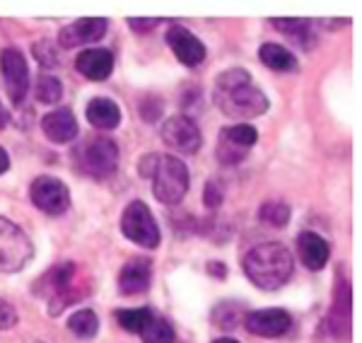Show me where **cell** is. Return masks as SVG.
<instances>
[{
	"label": "cell",
	"mask_w": 362,
	"mask_h": 343,
	"mask_svg": "<svg viewBox=\"0 0 362 343\" xmlns=\"http://www.w3.org/2000/svg\"><path fill=\"white\" fill-rule=\"evenodd\" d=\"M75 165L78 170L95 179L112 177L119 167V145L112 138H87L75 148Z\"/></svg>",
	"instance_id": "4"
},
{
	"label": "cell",
	"mask_w": 362,
	"mask_h": 343,
	"mask_svg": "<svg viewBox=\"0 0 362 343\" xmlns=\"http://www.w3.org/2000/svg\"><path fill=\"white\" fill-rule=\"evenodd\" d=\"M213 343H239L235 339H218V341H213Z\"/></svg>",
	"instance_id": "38"
},
{
	"label": "cell",
	"mask_w": 362,
	"mask_h": 343,
	"mask_svg": "<svg viewBox=\"0 0 362 343\" xmlns=\"http://www.w3.org/2000/svg\"><path fill=\"white\" fill-rule=\"evenodd\" d=\"M10 121V116H8V112H5V107L0 104V129H5V124Z\"/></svg>",
	"instance_id": "37"
},
{
	"label": "cell",
	"mask_w": 362,
	"mask_h": 343,
	"mask_svg": "<svg viewBox=\"0 0 362 343\" xmlns=\"http://www.w3.org/2000/svg\"><path fill=\"white\" fill-rule=\"evenodd\" d=\"M34 58L42 63L44 68H56L58 66V51H56V44L44 39V42L34 44Z\"/></svg>",
	"instance_id": "30"
},
{
	"label": "cell",
	"mask_w": 362,
	"mask_h": 343,
	"mask_svg": "<svg viewBox=\"0 0 362 343\" xmlns=\"http://www.w3.org/2000/svg\"><path fill=\"white\" fill-rule=\"evenodd\" d=\"M78 266L73 261H63L56 264L54 269H49L34 286V293L42 295L44 300H49V315L56 317L66 310L73 302H80L87 298L90 288L78 283Z\"/></svg>",
	"instance_id": "2"
},
{
	"label": "cell",
	"mask_w": 362,
	"mask_h": 343,
	"mask_svg": "<svg viewBox=\"0 0 362 343\" xmlns=\"http://www.w3.org/2000/svg\"><path fill=\"white\" fill-rule=\"evenodd\" d=\"M239 312H242V305H237V302H223V305L215 307L210 319H213L220 329H235L239 317H242Z\"/></svg>",
	"instance_id": "27"
},
{
	"label": "cell",
	"mask_w": 362,
	"mask_h": 343,
	"mask_svg": "<svg viewBox=\"0 0 362 343\" xmlns=\"http://www.w3.org/2000/svg\"><path fill=\"white\" fill-rule=\"evenodd\" d=\"M206 271L210 273V276L218 278V281H223V278L227 276V266L223 264V261H210V264L206 266Z\"/></svg>",
	"instance_id": "35"
},
{
	"label": "cell",
	"mask_w": 362,
	"mask_h": 343,
	"mask_svg": "<svg viewBox=\"0 0 362 343\" xmlns=\"http://www.w3.org/2000/svg\"><path fill=\"white\" fill-rule=\"evenodd\" d=\"M34 244L27 232L0 215V273H17L32 261Z\"/></svg>",
	"instance_id": "6"
},
{
	"label": "cell",
	"mask_w": 362,
	"mask_h": 343,
	"mask_svg": "<svg viewBox=\"0 0 362 343\" xmlns=\"http://www.w3.org/2000/svg\"><path fill=\"white\" fill-rule=\"evenodd\" d=\"M8 167H10V155H8V150L0 145V174L8 172Z\"/></svg>",
	"instance_id": "36"
},
{
	"label": "cell",
	"mask_w": 362,
	"mask_h": 343,
	"mask_svg": "<svg viewBox=\"0 0 362 343\" xmlns=\"http://www.w3.org/2000/svg\"><path fill=\"white\" fill-rule=\"evenodd\" d=\"M297 249H300V259L309 271H321L329 261V244L317 232H302L297 237Z\"/></svg>",
	"instance_id": "18"
},
{
	"label": "cell",
	"mask_w": 362,
	"mask_h": 343,
	"mask_svg": "<svg viewBox=\"0 0 362 343\" xmlns=\"http://www.w3.org/2000/svg\"><path fill=\"white\" fill-rule=\"evenodd\" d=\"M256 141H259V131H256L251 124L225 126L218 136V143H227L237 150H244V153H249V150L256 145Z\"/></svg>",
	"instance_id": "22"
},
{
	"label": "cell",
	"mask_w": 362,
	"mask_h": 343,
	"mask_svg": "<svg viewBox=\"0 0 362 343\" xmlns=\"http://www.w3.org/2000/svg\"><path fill=\"white\" fill-rule=\"evenodd\" d=\"M350 315H353V300H350V283L338 271L336 288H334V302H331L329 317H326V327H329L331 336L338 341L350 339Z\"/></svg>",
	"instance_id": "11"
},
{
	"label": "cell",
	"mask_w": 362,
	"mask_h": 343,
	"mask_svg": "<svg viewBox=\"0 0 362 343\" xmlns=\"http://www.w3.org/2000/svg\"><path fill=\"white\" fill-rule=\"evenodd\" d=\"M160 136L169 148L177 150V153H184V155L198 153V150H201V143H203L201 129L196 126V121L184 114L169 116L165 124H162Z\"/></svg>",
	"instance_id": "9"
},
{
	"label": "cell",
	"mask_w": 362,
	"mask_h": 343,
	"mask_svg": "<svg viewBox=\"0 0 362 343\" xmlns=\"http://www.w3.org/2000/svg\"><path fill=\"white\" fill-rule=\"evenodd\" d=\"M153 286V259L133 257L119 273V290L124 295H143Z\"/></svg>",
	"instance_id": "15"
},
{
	"label": "cell",
	"mask_w": 362,
	"mask_h": 343,
	"mask_svg": "<svg viewBox=\"0 0 362 343\" xmlns=\"http://www.w3.org/2000/svg\"><path fill=\"white\" fill-rule=\"evenodd\" d=\"M0 71H3L5 90L13 104H22L29 92V66L22 56V51L17 49H3L0 54Z\"/></svg>",
	"instance_id": "10"
},
{
	"label": "cell",
	"mask_w": 362,
	"mask_h": 343,
	"mask_svg": "<svg viewBox=\"0 0 362 343\" xmlns=\"http://www.w3.org/2000/svg\"><path fill=\"white\" fill-rule=\"evenodd\" d=\"M140 116H143L148 124H153L162 116V100L160 97H145L143 104H140Z\"/></svg>",
	"instance_id": "32"
},
{
	"label": "cell",
	"mask_w": 362,
	"mask_h": 343,
	"mask_svg": "<svg viewBox=\"0 0 362 343\" xmlns=\"http://www.w3.org/2000/svg\"><path fill=\"white\" fill-rule=\"evenodd\" d=\"M128 25H131L133 32L145 34V32H153L155 25H157V20H140V17H133V20H128Z\"/></svg>",
	"instance_id": "34"
},
{
	"label": "cell",
	"mask_w": 362,
	"mask_h": 343,
	"mask_svg": "<svg viewBox=\"0 0 362 343\" xmlns=\"http://www.w3.org/2000/svg\"><path fill=\"white\" fill-rule=\"evenodd\" d=\"M167 44L184 66L194 68V66H201V63L206 61V46H203L201 39H198L196 34H191L186 27H181V25L169 27L167 29Z\"/></svg>",
	"instance_id": "13"
},
{
	"label": "cell",
	"mask_w": 362,
	"mask_h": 343,
	"mask_svg": "<svg viewBox=\"0 0 362 343\" xmlns=\"http://www.w3.org/2000/svg\"><path fill=\"white\" fill-rule=\"evenodd\" d=\"M42 131L51 143L66 145L78 136V119L68 107H58L42 119Z\"/></svg>",
	"instance_id": "16"
},
{
	"label": "cell",
	"mask_w": 362,
	"mask_h": 343,
	"mask_svg": "<svg viewBox=\"0 0 362 343\" xmlns=\"http://www.w3.org/2000/svg\"><path fill=\"white\" fill-rule=\"evenodd\" d=\"M87 121L99 131H112L121 124V109L119 104L109 97H95L87 104Z\"/></svg>",
	"instance_id": "20"
},
{
	"label": "cell",
	"mask_w": 362,
	"mask_h": 343,
	"mask_svg": "<svg viewBox=\"0 0 362 343\" xmlns=\"http://www.w3.org/2000/svg\"><path fill=\"white\" fill-rule=\"evenodd\" d=\"M203 201H206V206L210 208V211L220 208V203L225 201L223 189H220V184L215 182V179H208V182H206V189H203Z\"/></svg>",
	"instance_id": "31"
},
{
	"label": "cell",
	"mask_w": 362,
	"mask_h": 343,
	"mask_svg": "<svg viewBox=\"0 0 362 343\" xmlns=\"http://www.w3.org/2000/svg\"><path fill=\"white\" fill-rule=\"evenodd\" d=\"M148 179H153L155 199L165 206H177L189 191V167L174 155H157Z\"/></svg>",
	"instance_id": "3"
},
{
	"label": "cell",
	"mask_w": 362,
	"mask_h": 343,
	"mask_svg": "<svg viewBox=\"0 0 362 343\" xmlns=\"http://www.w3.org/2000/svg\"><path fill=\"white\" fill-rule=\"evenodd\" d=\"M148 307H138V310H119L116 312V319H119V324L124 327L126 331H131V334H138L140 329H143L145 319L150 317Z\"/></svg>",
	"instance_id": "28"
},
{
	"label": "cell",
	"mask_w": 362,
	"mask_h": 343,
	"mask_svg": "<svg viewBox=\"0 0 362 343\" xmlns=\"http://www.w3.org/2000/svg\"><path fill=\"white\" fill-rule=\"evenodd\" d=\"M68 329L73 331L78 339H92L99 331V317L95 310H80L68 317Z\"/></svg>",
	"instance_id": "24"
},
{
	"label": "cell",
	"mask_w": 362,
	"mask_h": 343,
	"mask_svg": "<svg viewBox=\"0 0 362 343\" xmlns=\"http://www.w3.org/2000/svg\"><path fill=\"white\" fill-rule=\"evenodd\" d=\"M259 58H261V63H264L266 68H271V71H278V73H293V71H297L295 54L285 49V46H280V44L266 42L259 49Z\"/></svg>",
	"instance_id": "21"
},
{
	"label": "cell",
	"mask_w": 362,
	"mask_h": 343,
	"mask_svg": "<svg viewBox=\"0 0 362 343\" xmlns=\"http://www.w3.org/2000/svg\"><path fill=\"white\" fill-rule=\"evenodd\" d=\"M29 199L46 215H63L70 208L68 186L56 177H37L29 186Z\"/></svg>",
	"instance_id": "8"
},
{
	"label": "cell",
	"mask_w": 362,
	"mask_h": 343,
	"mask_svg": "<svg viewBox=\"0 0 362 343\" xmlns=\"http://www.w3.org/2000/svg\"><path fill=\"white\" fill-rule=\"evenodd\" d=\"M242 269L259 290H278L290 281L295 261L285 244L264 242L244 254Z\"/></svg>",
	"instance_id": "1"
},
{
	"label": "cell",
	"mask_w": 362,
	"mask_h": 343,
	"mask_svg": "<svg viewBox=\"0 0 362 343\" xmlns=\"http://www.w3.org/2000/svg\"><path fill=\"white\" fill-rule=\"evenodd\" d=\"M104 34H107V20H104V17H83V20L61 29V34H58V46L73 49V46L95 44Z\"/></svg>",
	"instance_id": "14"
},
{
	"label": "cell",
	"mask_w": 362,
	"mask_h": 343,
	"mask_svg": "<svg viewBox=\"0 0 362 343\" xmlns=\"http://www.w3.org/2000/svg\"><path fill=\"white\" fill-rule=\"evenodd\" d=\"M63 97V85L54 75H42L37 80V100L42 104H58Z\"/></svg>",
	"instance_id": "26"
},
{
	"label": "cell",
	"mask_w": 362,
	"mask_h": 343,
	"mask_svg": "<svg viewBox=\"0 0 362 343\" xmlns=\"http://www.w3.org/2000/svg\"><path fill=\"white\" fill-rule=\"evenodd\" d=\"M271 25L276 27L280 34H285L288 39H293L297 46H302L305 51L314 49L319 42L317 32H314V27L309 20H297V17H288V20H285V17H273Z\"/></svg>",
	"instance_id": "19"
},
{
	"label": "cell",
	"mask_w": 362,
	"mask_h": 343,
	"mask_svg": "<svg viewBox=\"0 0 362 343\" xmlns=\"http://www.w3.org/2000/svg\"><path fill=\"white\" fill-rule=\"evenodd\" d=\"M121 232H124L126 240L143 249H155L160 247V228H157L153 211L145 206L143 201H131L126 206L124 215H121Z\"/></svg>",
	"instance_id": "7"
},
{
	"label": "cell",
	"mask_w": 362,
	"mask_h": 343,
	"mask_svg": "<svg viewBox=\"0 0 362 343\" xmlns=\"http://www.w3.org/2000/svg\"><path fill=\"white\" fill-rule=\"evenodd\" d=\"M290 215H293V211L285 201H266L259 208V218L271 228H285L290 223Z\"/></svg>",
	"instance_id": "25"
},
{
	"label": "cell",
	"mask_w": 362,
	"mask_h": 343,
	"mask_svg": "<svg viewBox=\"0 0 362 343\" xmlns=\"http://www.w3.org/2000/svg\"><path fill=\"white\" fill-rule=\"evenodd\" d=\"M213 100L225 116L239 121L256 119V116L266 114L268 107H271L268 97L254 85H242L235 87V90H215Z\"/></svg>",
	"instance_id": "5"
},
{
	"label": "cell",
	"mask_w": 362,
	"mask_h": 343,
	"mask_svg": "<svg viewBox=\"0 0 362 343\" xmlns=\"http://www.w3.org/2000/svg\"><path fill=\"white\" fill-rule=\"evenodd\" d=\"M138 336L143 343H174V329L167 319L157 317L155 312H150V317L145 319L143 329L138 331Z\"/></svg>",
	"instance_id": "23"
},
{
	"label": "cell",
	"mask_w": 362,
	"mask_h": 343,
	"mask_svg": "<svg viewBox=\"0 0 362 343\" xmlns=\"http://www.w3.org/2000/svg\"><path fill=\"white\" fill-rule=\"evenodd\" d=\"M244 327H247L249 334L259 336V339H278V336H285L293 327V317L288 315L280 307H271V310H256L244 315Z\"/></svg>",
	"instance_id": "12"
},
{
	"label": "cell",
	"mask_w": 362,
	"mask_h": 343,
	"mask_svg": "<svg viewBox=\"0 0 362 343\" xmlns=\"http://www.w3.org/2000/svg\"><path fill=\"white\" fill-rule=\"evenodd\" d=\"M17 319H20V315H17L15 307L0 298V329H13L17 324Z\"/></svg>",
	"instance_id": "33"
},
{
	"label": "cell",
	"mask_w": 362,
	"mask_h": 343,
	"mask_svg": "<svg viewBox=\"0 0 362 343\" xmlns=\"http://www.w3.org/2000/svg\"><path fill=\"white\" fill-rule=\"evenodd\" d=\"M75 68L87 80H107L114 71V54L109 49H85L75 58Z\"/></svg>",
	"instance_id": "17"
},
{
	"label": "cell",
	"mask_w": 362,
	"mask_h": 343,
	"mask_svg": "<svg viewBox=\"0 0 362 343\" xmlns=\"http://www.w3.org/2000/svg\"><path fill=\"white\" fill-rule=\"evenodd\" d=\"M251 85V73L244 68H230V71L220 73L215 80V90H235V87Z\"/></svg>",
	"instance_id": "29"
}]
</instances>
